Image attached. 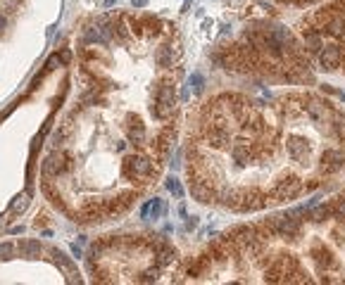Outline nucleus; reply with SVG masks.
Segmentation results:
<instances>
[{
  "instance_id": "6e6552de",
  "label": "nucleus",
  "mask_w": 345,
  "mask_h": 285,
  "mask_svg": "<svg viewBox=\"0 0 345 285\" xmlns=\"http://www.w3.org/2000/svg\"><path fill=\"white\" fill-rule=\"evenodd\" d=\"M276 5H283V8H295V10H309L319 5V3H324V0H272Z\"/></svg>"
},
{
  "instance_id": "20e7f679",
  "label": "nucleus",
  "mask_w": 345,
  "mask_h": 285,
  "mask_svg": "<svg viewBox=\"0 0 345 285\" xmlns=\"http://www.w3.org/2000/svg\"><path fill=\"white\" fill-rule=\"evenodd\" d=\"M134 261H141L146 268H155L162 276L174 273L181 257L179 249L164 235H107L100 238L88 249V268L100 283L134 280Z\"/></svg>"
},
{
  "instance_id": "0eeeda50",
  "label": "nucleus",
  "mask_w": 345,
  "mask_h": 285,
  "mask_svg": "<svg viewBox=\"0 0 345 285\" xmlns=\"http://www.w3.org/2000/svg\"><path fill=\"white\" fill-rule=\"evenodd\" d=\"M17 249H19L22 257H38V254L43 252V245L36 242V240H22L17 245Z\"/></svg>"
},
{
  "instance_id": "7ed1b4c3",
  "label": "nucleus",
  "mask_w": 345,
  "mask_h": 285,
  "mask_svg": "<svg viewBox=\"0 0 345 285\" xmlns=\"http://www.w3.org/2000/svg\"><path fill=\"white\" fill-rule=\"evenodd\" d=\"M212 62L236 79L281 86H317V69L295 29L257 19L243 24L212 53Z\"/></svg>"
},
{
  "instance_id": "4468645a",
  "label": "nucleus",
  "mask_w": 345,
  "mask_h": 285,
  "mask_svg": "<svg viewBox=\"0 0 345 285\" xmlns=\"http://www.w3.org/2000/svg\"><path fill=\"white\" fill-rule=\"evenodd\" d=\"M0 29H5V19H0Z\"/></svg>"
},
{
  "instance_id": "f03ea898",
  "label": "nucleus",
  "mask_w": 345,
  "mask_h": 285,
  "mask_svg": "<svg viewBox=\"0 0 345 285\" xmlns=\"http://www.w3.org/2000/svg\"><path fill=\"white\" fill-rule=\"evenodd\" d=\"M181 283H345V188L307 207L255 214L179 268Z\"/></svg>"
},
{
  "instance_id": "39448f33",
  "label": "nucleus",
  "mask_w": 345,
  "mask_h": 285,
  "mask_svg": "<svg viewBox=\"0 0 345 285\" xmlns=\"http://www.w3.org/2000/svg\"><path fill=\"white\" fill-rule=\"evenodd\" d=\"M314 69L345 81V0H324L295 22Z\"/></svg>"
},
{
  "instance_id": "f257e3e1",
  "label": "nucleus",
  "mask_w": 345,
  "mask_h": 285,
  "mask_svg": "<svg viewBox=\"0 0 345 285\" xmlns=\"http://www.w3.org/2000/svg\"><path fill=\"white\" fill-rule=\"evenodd\" d=\"M183 169L193 200L219 212L291 207L345 176V109L314 86L217 90L195 112Z\"/></svg>"
},
{
  "instance_id": "1a4fd4ad",
  "label": "nucleus",
  "mask_w": 345,
  "mask_h": 285,
  "mask_svg": "<svg viewBox=\"0 0 345 285\" xmlns=\"http://www.w3.org/2000/svg\"><path fill=\"white\" fill-rule=\"evenodd\" d=\"M29 197H31V193H24V195H19L17 200H15V202H12V207H10V216H19V214L24 212V209H27L29 207Z\"/></svg>"
},
{
  "instance_id": "f8f14e48",
  "label": "nucleus",
  "mask_w": 345,
  "mask_h": 285,
  "mask_svg": "<svg viewBox=\"0 0 345 285\" xmlns=\"http://www.w3.org/2000/svg\"><path fill=\"white\" fill-rule=\"evenodd\" d=\"M57 55H60V62H62L64 67L72 62V50H62V53H57Z\"/></svg>"
},
{
  "instance_id": "ddd939ff",
  "label": "nucleus",
  "mask_w": 345,
  "mask_h": 285,
  "mask_svg": "<svg viewBox=\"0 0 345 285\" xmlns=\"http://www.w3.org/2000/svg\"><path fill=\"white\" fill-rule=\"evenodd\" d=\"M22 231H24V226H15V228H12L10 233H15V235H17V233H22Z\"/></svg>"
},
{
  "instance_id": "9d476101",
  "label": "nucleus",
  "mask_w": 345,
  "mask_h": 285,
  "mask_svg": "<svg viewBox=\"0 0 345 285\" xmlns=\"http://www.w3.org/2000/svg\"><path fill=\"white\" fill-rule=\"evenodd\" d=\"M12 254H15V245L12 242H3L0 245V259H10Z\"/></svg>"
},
{
  "instance_id": "9b49d317",
  "label": "nucleus",
  "mask_w": 345,
  "mask_h": 285,
  "mask_svg": "<svg viewBox=\"0 0 345 285\" xmlns=\"http://www.w3.org/2000/svg\"><path fill=\"white\" fill-rule=\"evenodd\" d=\"M57 64H62V62H60V55H53V57H48V62H46V71L57 69Z\"/></svg>"
},
{
  "instance_id": "423d86ee",
  "label": "nucleus",
  "mask_w": 345,
  "mask_h": 285,
  "mask_svg": "<svg viewBox=\"0 0 345 285\" xmlns=\"http://www.w3.org/2000/svg\"><path fill=\"white\" fill-rule=\"evenodd\" d=\"M50 254H53L55 264L64 271L67 283H81V273H79V268H76V264H74V261L67 257L64 252H60V249H50Z\"/></svg>"
}]
</instances>
